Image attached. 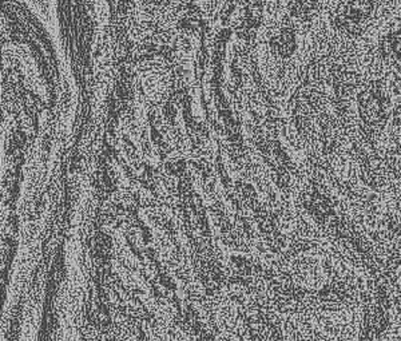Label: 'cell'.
Returning <instances> with one entry per match:
<instances>
[{"instance_id":"1","label":"cell","mask_w":401,"mask_h":341,"mask_svg":"<svg viewBox=\"0 0 401 341\" xmlns=\"http://www.w3.org/2000/svg\"><path fill=\"white\" fill-rule=\"evenodd\" d=\"M393 321L392 290L383 276L368 277L356 341H385Z\"/></svg>"},{"instance_id":"2","label":"cell","mask_w":401,"mask_h":341,"mask_svg":"<svg viewBox=\"0 0 401 341\" xmlns=\"http://www.w3.org/2000/svg\"><path fill=\"white\" fill-rule=\"evenodd\" d=\"M380 154L393 182H401V143L393 141L388 146L379 147Z\"/></svg>"},{"instance_id":"3","label":"cell","mask_w":401,"mask_h":341,"mask_svg":"<svg viewBox=\"0 0 401 341\" xmlns=\"http://www.w3.org/2000/svg\"><path fill=\"white\" fill-rule=\"evenodd\" d=\"M388 197H390L393 209L397 211V214L400 216L401 219V182H393L392 184Z\"/></svg>"},{"instance_id":"4","label":"cell","mask_w":401,"mask_h":341,"mask_svg":"<svg viewBox=\"0 0 401 341\" xmlns=\"http://www.w3.org/2000/svg\"><path fill=\"white\" fill-rule=\"evenodd\" d=\"M393 319L401 321V304L393 305Z\"/></svg>"}]
</instances>
